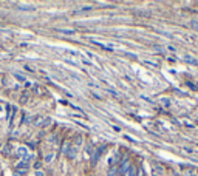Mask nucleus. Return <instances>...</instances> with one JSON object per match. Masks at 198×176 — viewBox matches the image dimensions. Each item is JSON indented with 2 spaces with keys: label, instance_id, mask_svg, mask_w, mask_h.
<instances>
[{
  "label": "nucleus",
  "instance_id": "f257e3e1",
  "mask_svg": "<svg viewBox=\"0 0 198 176\" xmlns=\"http://www.w3.org/2000/svg\"><path fill=\"white\" fill-rule=\"evenodd\" d=\"M104 151H105V145H102L101 148L95 150V153H93V158H91V165H96L98 161L101 159V156L104 155Z\"/></svg>",
  "mask_w": 198,
  "mask_h": 176
},
{
  "label": "nucleus",
  "instance_id": "f03ea898",
  "mask_svg": "<svg viewBox=\"0 0 198 176\" xmlns=\"http://www.w3.org/2000/svg\"><path fill=\"white\" fill-rule=\"evenodd\" d=\"M28 159H30V156H28ZM28 159H26V161H28ZM26 161H22V162H19V164H17V167H16V168H17L19 172L25 173V172H26V168H28V162H26Z\"/></svg>",
  "mask_w": 198,
  "mask_h": 176
},
{
  "label": "nucleus",
  "instance_id": "7ed1b4c3",
  "mask_svg": "<svg viewBox=\"0 0 198 176\" xmlns=\"http://www.w3.org/2000/svg\"><path fill=\"white\" fill-rule=\"evenodd\" d=\"M71 147H73V144L67 141V142H64V145H62V150H60V151H62L64 155H68V151L71 150Z\"/></svg>",
  "mask_w": 198,
  "mask_h": 176
},
{
  "label": "nucleus",
  "instance_id": "20e7f679",
  "mask_svg": "<svg viewBox=\"0 0 198 176\" xmlns=\"http://www.w3.org/2000/svg\"><path fill=\"white\" fill-rule=\"evenodd\" d=\"M90 11H93V6H82L81 9H76L74 11V14H84V13H90Z\"/></svg>",
  "mask_w": 198,
  "mask_h": 176
},
{
  "label": "nucleus",
  "instance_id": "39448f33",
  "mask_svg": "<svg viewBox=\"0 0 198 176\" xmlns=\"http://www.w3.org/2000/svg\"><path fill=\"white\" fill-rule=\"evenodd\" d=\"M17 155H19L20 158H25V156L28 158V150H26L25 147H20L19 150H17Z\"/></svg>",
  "mask_w": 198,
  "mask_h": 176
},
{
  "label": "nucleus",
  "instance_id": "423d86ee",
  "mask_svg": "<svg viewBox=\"0 0 198 176\" xmlns=\"http://www.w3.org/2000/svg\"><path fill=\"white\" fill-rule=\"evenodd\" d=\"M59 32H62L64 36H74L76 34L74 30H59Z\"/></svg>",
  "mask_w": 198,
  "mask_h": 176
},
{
  "label": "nucleus",
  "instance_id": "0eeeda50",
  "mask_svg": "<svg viewBox=\"0 0 198 176\" xmlns=\"http://www.w3.org/2000/svg\"><path fill=\"white\" fill-rule=\"evenodd\" d=\"M82 141H84V139H82V136L78 134V136L74 137V145H76V147H81V145H82Z\"/></svg>",
  "mask_w": 198,
  "mask_h": 176
},
{
  "label": "nucleus",
  "instance_id": "6e6552de",
  "mask_svg": "<svg viewBox=\"0 0 198 176\" xmlns=\"http://www.w3.org/2000/svg\"><path fill=\"white\" fill-rule=\"evenodd\" d=\"M116 173H118V167H110V170L107 172L108 176H116Z\"/></svg>",
  "mask_w": 198,
  "mask_h": 176
},
{
  "label": "nucleus",
  "instance_id": "1a4fd4ad",
  "mask_svg": "<svg viewBox=\"0 0 198 176\" xmlns=\"http://www.w3.org/2000/svg\"><path fill=\"white\" fill-rule=\"evenodd\" d=\"M127 167H129V161H124L122 164H121V173L127 172Z\"/></svg>",
  "mask_w": 198,
  "mask_h": 176
},
{
  "label": "nucleus",
  "instance_id": "9d476101",
  "mask_svg": "<svg viewBox=\"0 0 198 176\" xmlns=\"http://www.w3.org/2000/svg\"><path fill=\"white\" fill-rule=\"evenodd\" d=\"M81 60H82V63H84V65H87V67H96L95 63H91L90 60H87L85 57H81Z\"/></svg>",
  "mask_w": 198,
  "mask_h": 176
},
{
  "label": "nucleus",
  "instance_id": "9b49d317",
  "mask_svg": "<svg viewBox=\"0 0 198 176\" xmlns=\"http://www.w3.org/2000/svg\"><path fill=\"white\" fill-rule=\"evenodd\" d=\"M65 54H71V56H79L78 51H74V49H64Z\"/></svg>",
  "mask_w": 198,
  "mask_h": 176
},
{
  "label": "nucleus",
  "instance_id": "f8f14e48",
  "mask_svg": "<svg viewBox=\"0 0 198 176\" xmlns=\"http://www.w3.org/2000/svg\"><path fill=\"white\" fill-rule=\"evenodd\" d=\"M14 77L17 79V80H20V82H23V84L26 82V79H25V77H23V76H22V74H17V73H14Z\"/></svg>",
  "mask_w": 198,
  "mask_h": 176
},
{
  "label": "nucleus",
  "instance_id": "ddd939ff",
  "mask_svg": "<svg viewBox=\"0 0 198 176\" xmlns=\"http://www.w3.org/2000/svg\"><path fill=\"white\" fill-rule=\"evenodd\" d=\"M54 159V153H48V155L45 156V162H51Z\"/></svg>",
  "mask_w": 198,
  "mask_h": 176
},
{
  "label": "nucleus",
  "instance_id": "4468645a",
  "mask_svg": "<svg viewBox=\"0 0 198 176\" xmlns=\"http://www.w3.org/2000/svg\"><path fill=\"white\" fill-rule=\"evenodd\" d=\"M50 124H51V119H50V118H47V119L42 122V127H48Z\"/></svg>",
  "mask_w": 198,
  "mask_h": 176
},
{
  "label": "nucleus",
  "instance_id": "2eb2a0df",
  "mask_svg": "<svg viewBox=\"0 0 198 176\" xmlns=\"http://www.w3.org/2000/svg\"><path fill=\"white\" fill-rule=\"evenodd\" d=\"M65 62H67V63H70V65H74V67H78V63H76L74 60H68V59H65Z\"/></svg>",
  "mask_w": 198,
  "mask_h": 176
},
{
  "label": "nucleus",
  "instance_id": "dca6fc26",
  "mask_svg": "<svg viewBox=\"0 0 198 176\" xmlns=\"http://www.w3.org/2000/svg\"><path fill=\"white\" fill-rule=\"evenodd\" d=\"M107 91H108V93H112V94H113L115 97H116V96H118V93H116V91H115V90H112V88H107Z\"/></svg>",
  "mask_w": 198,
  "mask_h": 176
},
{
  "label": "nucleus",
  "instance_id": "f3484780",
  "mask_svg": "<svg viewBox=\"0 0 198 176\" xmlns=\"http://www.w3.org/2000/svg\"><path fill=\"white\" fill-rule=\"evenodd\" d=\"M40 165H42L40 162H36V164H34V168H36V172H37V170H40Z\"/></svg>",
  "mask_w": 198,
  "mask_h": 176
},
{
  "label": "nucleus",
  "instance_id": "a211bd4d",
  "mask_svg": "<svg viewBox=\"0 0 198 176\" xmlns=\"http://www.w3.org/2000/svg\"><path fill=\"white\" fill-rule=\"evenodd\" d=\"M36 176H45V173L40 172V170H37V172H36Z\"/></svg>",
  "mask_w": 198,
  "mask_h": 176
},
{
  "label": "nucleus",
  "instance_id": "6ab92c4d",
  "mask_svg": "<svg viewBox=\"0 0 198 176\" xmlns=\"http://www.w3.org/2000/svg\"><path fill=\"white\" fill-rule=\"evenodd\" d=\"M88 85H90L91 88H99V85H96V84H93V82H88Z\"/></svg>",
  "mask_w": 198,
  "mask_h": 176
}]
</instances>
